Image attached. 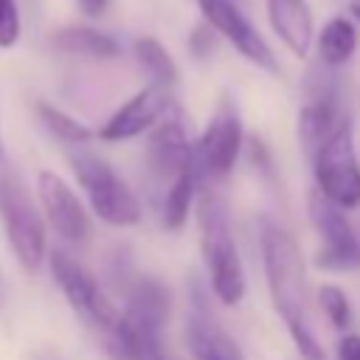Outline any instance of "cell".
<instances>
[{"label":"cell","instance_id":"cell-1","mask_svg":"<svg viewBox=\"0 0 360 360\" xmlns=\"http://www.w3.org/2000/svg\"><path fill=\"white\" fill-rule=\"evenodd\" d=\"M262 262L273 295V307L281 315L292 343L307 360H323V349L309 326V292H307V267L298 242L276 222L262 219L259 228Z\"/></svg>","mask_w":360,"mask_h":360},{"label":"cell","instance_id":"cell-2","mask_svg":"<svg viewBox=\"0 0 360 360\" xmlns=\"http://www.w3.org/2000/svg\"><path fill=\"white\" fill-rule=\"evenodd\" d=\"M197 217H200V245L205 253L211 287L222 304L233 307L245 295V273H242V259L236 250L228 211L217 194L202 191Z\"/></svg>","mask_w":360,"mask_h":360},{"label":"cell","instance_id":"cell-3","mask_svg":"<svg viewBox=\"0 0 360 360\" xmlns=\"http://www.w3.org/2000/svg\"><path fill=\"white\" fill-rule=\"evenodd\" d=\"M0 222L17 262L37 270L45 259V222L25 180L6 158H0Z\"/></svg>","mask_w":360,"mask_h":360},{"label":"cell","instance_id":"cell-4","mask_svg":"<svg viewBox=\"0 0 360 360\" xmlns=\"http://www.w3.org/2000/svg\"><path fill=\"white\" fill-rule=\"evenodd\" d=\"M70 166L79 177V186L87 194L90 208L110 225L127 228L141 219V205L132 194V188L121 180V174L101 160L98 155L87 149H73L70 152Z\"/></svg>","mask_w":360,"mask_h":360},{"label":"cell","instance_id":"cell-5","mask_svg":"<svg viewBox=\"0 0 360 360\" xmlns=\"http://www.w3.org/2000/svg\"><path fill=\"white\" fill-rule=\"evenodd\" d=\"M309 158H312L318 191L338 208H357L360 205V166L354 155L352 121L340 124L332 135H326L318 146H312Z\"/></svg>","mask_w":360,"mask_h":360},{"label":"cell","instance_id":"cell-6","mask_svg":"<svg viewBox=\"0 0 360 360\" xmlns=\"http://www.w3.org/2000/svg\"><path fill=\"white\" fill-rule=\"evenodd\" d=\"M242 141L245 132H242L239 110L228 96H222L202 135L191 141V163L197 180H219L231 174L242 152Z\"/></svg>","mask_w":360,"mask_h":360},{"label":"cell","instance_id":"cell-7","mask_svg":"<svg viewBox=\"0 0 360 360\" xmlns=\"http://www.w3.org/2000/svg\"><path fill=\"white\" fill-rule=\"evenodd\" d=\"M51 273H53V281L59 284V290L65 292L68 304L87 321L93 323L96 329L101 332H112L115 321H118V312L112 309L110 298L101 292L98 281L65 250H56L51 256Z\"/></svg>","mask_w":360,"mask_h":360},{"label":"cell","instance_id":"cell-8","mask_svg":"<svg viewBox=\"0 0 360 360\" xmlns=\"http://www.w3.org/2000/svg\"><path fill=\"white\" fill-rule=\"evenodd\" d=\"M309 219L321 233V250L315 256V264L329 273H352L360 267V239L354 236L352 225L340 214L338 205H332L323 194L309 197Z\"/></svg>","mask_w":360,"mask_h":360},{"label":"cell","instance_id":"cell-9","mask_svg":"<svg viewBox=\"0 0 360 360\" xmlns=\"http://www.w3.org/2000/svg\"><path fill=\"white\" fill-rule=\"evenodd\" d=\"M197 6L202 11V20L214 28V34L225 37L239 51V56H245L267 73H278V59L273 56L270 45L250 22V17L236 6V0H197Z\"/></svg>","mask_w":360,"mask_h":360},{"label":"cell","instance_id":"cell-10","mask_svg":"<svg viewBox=\"0 0 360 360\" xmlns=\"http://www.w3.org/2000/svg\"><path fill=\"white\" fill-rule=\"evenodd\" d=\"M37 197L42 202V211L48 217V222L53 225V231L73 245L87 242L90 236V217L84 211V205L79 202V197L73 194V188L56 174V172H39L37 177Z\"/></svg>","mask_w":360,"mask_h":360},{"label":"cell","instance_id":"cell-11","mask_svg":"<svg viewBox=\"0 0 360 360\" xmlns=\"http://www.w3.org/2000/svg\"><path fill=\"white\" fill-rule=\"evenodd\" d=\"M169 87L149 82L143 90H138L129 101H124L101 127L104 141H129L146 129L155 127V121L169 110Z\"/></svg>","mask_w":360,"mask_h":360},{"label":"cell","instance_id":"cell-12","mask_svg":"<svg viewBox=\"0 0 360 360\" xmlns=\"http://www.w3.org/2000/svg\"><path fill=\"white\" fill-rule=\"evenodd\" d=\"M166 112L155 121L146 152H149L152 174L160 177L163 183H172L177 174L194 172V163H191V138H188L183 121L174 115H166Z\"/></svg>","mask_w":360,"mask_h":360},{"label":"cell","instance_id":"cell-13","mask_svg":"<svg viewBox=\"0 0 360 360\" xmlns=\"http://www.w3.org/2000/svg\"><path fill=\"white\" fill-rule=\"evenodd\" d=\"M163 323L141 312L124 309L110 332V343L121 360H166L160 346Z\"/></svg>","mask_w":360,"mask_h":360},{"label":"cell","instance_id":"cell-14","mask_svg":"<svg viewBox=\"0 0 360 360\" xmlns=\"http://www.w3.org/2000/svg\"><path fill=\"white\" fill-rule=\"evenodd\" d=\"M186 346L194 360H245L231 335L214 321L200 292H194V307L186 318Z\"/></svg>","mask_w":360,"mask_h":360},{"label":"cell","instance_id":"cell-15","mask_svg":"<svg viewBox=\"0 0 360 360\" xmlns=\"http://www.w3.org/2000/svg\"><path fill=\"white\" fill-rule=\"evenodd\" d=\"M352 121L335 84H321L309 101L301 107V115H298V135H301V143L304 149L309 152L312 146H318L326 135H332L340 124Z\"/></svg>","mask_w":360,"mask_h":360},{"label":"cell","instance_id":"cell-16","mask_svg":"<svg viewBox=\"0 0 360 360\" xmlns=\"http://www.w3.org/2000/svg\"><path fill=\"white\" fill-rule=\"evenodd\" d=\"M267 17L276 31V37L295 53L307 56L315 39L312 14L307 0H267Z\"/></svg>","mask_w":360,"mask_h":360},{"label":"cell","instance_id":"cell-17","mask_svg":"<svg viewBox=\"0 0 360 360\" xmlns=\"http://www.w3.org/2000/svg\"><path fill=\"white\" fill-rule=\"evenodd\" d=\"M51 45L62 53H73V56H90V59H115L121 53V45L90 25H65L56 28L51 34Z\"/></svg>","mask_w":360,"mask_h":360},{"label":"cell","instance_id":"cell-18","mask_svg":"<svg viewBox=\"0 0 360 360\" xmlns=\"http://www.w3.org/2000/svg\"><path fill=\"white\" fill-rule=\"evenodd\" d=\"M357 51V25L349 17H332L318 31V56L323 68H343Z\"/></svg>","mask_w":360,"mask_h":360},{"label":"cell","instance_id":"cell-19","mask_svg":"<svg viewBox=\"0 0 360 360\" xmlns=\"http://www.w3.org/2000/svg\"><path fill=\"white\" fill-rule=\"evenodd\" d=\"M132 53H135L138 65L149 73V79L155 84H163L169 90L177 84V76H180L177 73V65H174L172 53L166 51V45L160 39H155V37H138L132 42Z\"/></svg>","mask_w":360,"mask_h":360},{"label":"cell","instance_id":"cell-20","mask_svg":"<svg viewBox=\"0 0 360 360\" xmlns=\"http://www.w3.org/2000/svg\"><path fill=\"white\" fill-rule=\"evenodd\" d=\"M194 191H197V174L194 172H183L172 183H166V191L160 197L163 228H169V231L183 228V222L188 217V208H191V200H194Z\"/></svg>","mask_w":360,"mask_h":360},{"label":"cell","instance_id":"cell-21","mask_svg":"<svg viewBox=\"0 0 360 360\" xmlns=\"http://www.w3.org/2000/svg\"><path fill=\"white\" fill-rule=\"evenodd\" d=\"M37 112H39L42 124L48 127V132H53L59 141H68V143H87V141L93 138L90 127H84V124L76 121L73 115H68V112H62V110H56V107H51V104H45V101L37 104Z\"/></svg>","mask_w":360,"mask_h":360},{"label":"cell","instance_id":"cell-22","mask_svg":"<svg viewBox=\"0 0 360 360\" xmlns=\"http://www.w3.org/2000/svg\"><path fill=\"white\" fill-rule=\"evenodd\" d=\"M318 301H321L323 312L329 315L332 326H338V329H346V326L352 323V304H349V298L343 295V290L323 284V287L318 290Z\"/></svg>","mask_w":360,"mask_h":360},{"label":"cell","instance_id":"cell-23","mask_svg":"<svg viewBox=\"0 0 360 360\" xmlns=\"http://www.w3.org/2000/svg\"><path fill=\"white\" fill-rule=\"evenodd\" d=\"M20 31H22V22H20L17 0H0V48L17 45Z\"/></svg>","mask_w":360,"mask_h":360},{"label":"cell","instance_id":"cell-24","mask_svg":"<svg viewBox=\"0 0 360 360\" xmlns=\"http://www.w3.org/2000/svg\"><path fill=\"white\" fill-rule=\"evenodd\" d=\"M211 48H214V28L208 22L205 25H197L194 34H191V51H194V56H205Z\"/></svg>","mask_w":360,"mask_h":360},{"label":"cell","instance_id":"cell-25","mask_svg":"<svg viewBox=\"0 0 360 360\" xmlns=\"http://www.w3.org/2000/svg\"><path fill=\"white\" fill-rule=\"evenodd\" d=\"M338 360H360V335H343L340 338Z\"/></svg>","mask_w":360,"mask_h":360},{"label":"cell","instance_id":"cell-26","mask_svg":"<svg viewBox=\"0 0 360 360\" xmlns=\"http://www.w3.org/2000/svg\"><path fill=\"white\" fill-rule=\"evenodd\" d=\"M76 3L87 17H101L107 11V6H110V0H76Z\"/></svg>","mask_w":360,"mask_h":360},{"label":"cell","instance_id":"cell-27","mask_svg":"<svg viewBox=\"0 0 360 360\" xmlns=\"http://www.w3.org/2000/svg\"><path fill=\"white\" fill-rule=\"evenodd\" d=\"M349 11H352V17L360 22V0H352V6H349Z\"/></svg>","mask_w":360,"mask_h":360},{"label":"cell","instance_id":"cell-28","mask_svg":"<svg viewBox=\"0 0 360 360\" xmlns=\"http://www.w3.org/2000/svg\"><path fill=\"white\" fill-rule=\"evenodd\" d=\"M0 158H6V155H3V135H0Z\"/></svg>","mask_w":360,"mask_h":360},{"label":"cell","instance_id":"cell-29","mask_svg":"<svg viewBox=\"0 0 360 360\" xmlns=\"http://www.w3.org/2000/svg\"><path fill=\"white\" fill-rule=\"evenodd\" d=\"M37 360H56V357H37Z\"/></svg>","mask_w":360,"mask_h":360}]
</instances>
